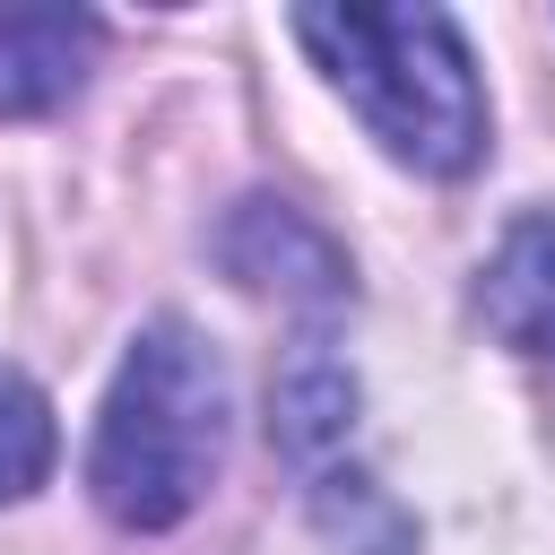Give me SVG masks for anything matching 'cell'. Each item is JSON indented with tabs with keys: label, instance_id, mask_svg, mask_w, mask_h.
<instances>
[{
	"label": "cell",
	"instance_id": "obj_8",
	"mask_svg": "<svg viewBox=\"0 0 555 555\" xmlns=\"http://www.w3.org/2000/svg\"><path fill=\"white\" fill-rule=\"evenodd\" d=\"M61 460V425H52V399L0 356V503H26Z\"/></svg>",
	"mask_w": 555,
	"mask_h": 555
},
{
	"label": "cell",
	"instance_id": "obj_1",
	"mask_svg": "<svg viewBox=\"0 0 555 555\" xmlns=\"http://www.w3.org/2000/svg\"><path fill=\"white\" fill-rule=\"evenodd\" d=\"M225 434H234V382L225 356L191 330V321H147L95 408V442H87V494L113 529L156 538L182 529L217 468H225Z\"/></svg>",
	"mask_w": 555,
	"mask_h": 555
},
{
	"label": "cell",
	"instance_id": "obj_5",
	"mask_svg": "<svg viewBox=\"0 0 555 555\" xmlns=\"http://www.w3.org/2000/svg\"><path fill=\"white\" fill-rule=\"evenodd\" d=\"M356 408H364L356 364H347L321 330L278 356V373H269V442H278L304 477H330V468H338V451H347V434H356Z\"/></svg>",
	"mask_w": 555,
	"mask_h": 555
},
{
	"label": "cell",
	"instance_id": "obj_4",
	"mask_svg": "<svg viewBox=\"0 0 555 555\" xmlns=\"http://www.w3.org/2000/svg\"><path fill=\"white\" fill-rule=\"evenodd\" d=\"M95 52H104V17H95V9L0 0V121L61 113V104L87 87Z\"/></svg>",
	"mask_w": 555,
	"mask_h": 555
},
{
	"label": "cell",
	"instance_id": "obj_6",
	"mask_svg": "<svg viewBox=\"0 0 555 555\" xmlns=\"http://www.w3.org/2000/svg\"><path fill=\"white\" fill-rule=\"evenodd\" d=\"M477 312L512 356L555 364V208H529L503 225V243L477 269Z\"/></svg>",
	"mask_w": 555,
	"mask_h": 555
},
{
	"label": "cell",
	"instance_id": "obj_7",
	"mask_svg": "<svg viewBox=\"0 0 555 555\" xmlns=\"http://www.w3.org/2000/svg\"><path fill=\"white\" fill-rule=\"evenodd\" d=\"M312 520L330 529V546H338V555H416L408 512H399L373 477H356V468L312 477Z\"/></svg>",
	"mask_w": 555,
	"mask_h": 555
},
{
	"label": "cell",
	"instance_id": "obj_3",
	"mask_svg": "<svg viewBox=\"0 0 555 555\" xmlns=\"http://www.w3.org/2000/svg\"><path fill=\"white\" fill-rule=\"evenodd\" d=\"M208 251H217V269H225L243 295H278V304H295V312H338V304L356 295V260L338 251V234H330L321 217H304L295 199H269V191L234 199V208L217 217Z\"/></svg>",
	"mask_w": 555,
	"mask_h": 555
},
{
	"label": "cell",
	"instance_id": "obj_2",
	"mask_svg": "<svg viewBox=\"0 0 555 555\" xmlns=\"http://www.w3.org/2000/svg\"><path fill=\"white\" fill-rule=\"evenodd\" d=\"M295 43L312 52V69L347 95V113L382 139V156H399L408 173H468L486 156V87H477V52L468 35L425 9H295Z\"/></svg>",
	"mask_w": 555,
	"mask_h": 555
}]
</instances>
